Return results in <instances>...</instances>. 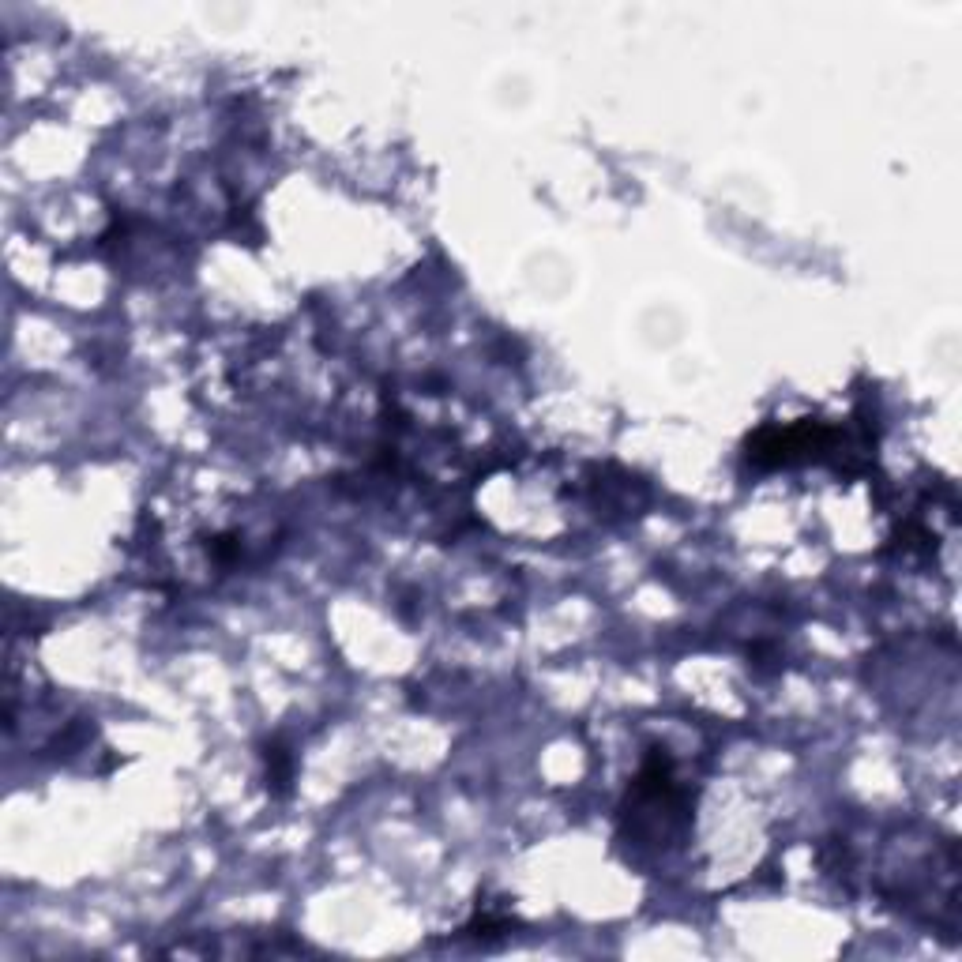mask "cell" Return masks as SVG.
Listing matches in <instances>:
<instances>
[{
    "instance_id": "6da1fadb",
    "label": "cell",
    "mask_w": 962,
    "mask_h": 962,
    "mask_svg": "<svg viewBox=\"0 0 962 962\" xmlns=\"http://www.w3.org/2000/svg\"><path fill=\"white\" fill-rule=\"evenodd\" d=\"M264 763H267V790L275 793V797H286V793H290V782H294V756H290V748L267 745Z\"/></svg>"
}]
</instances>
